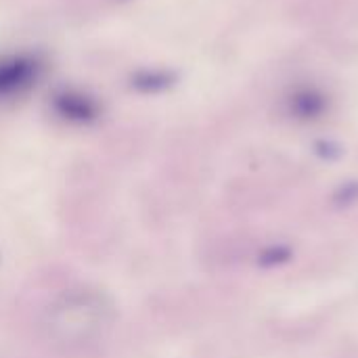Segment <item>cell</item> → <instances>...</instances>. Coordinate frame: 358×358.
I'll use <instances>...</instances> for the list:
<instances>
[{"mask_svg": "<svg viewBox=\"0 0 358 358\" xmlns=\"http://www.w3.org/2000/svg\"><path fill=\"white\" fill-rule=\"evenodd\" d=\"M61 103L65 105V111L67 113H76V115H88L92 111V105L88 101H84L82 96H71V94H65L61 99Z\"/></svg>", "mask_w": 358, "mask_h": 358, "instance_id": "3957f363", "label": "cell"}, {"mask_svg": "<svg viewBox=\"0 0 358 358\" xmlns=\"http://www.w3.org/2000/svg\"><path fill=\"white\" fill-rule=\"evenodd\" d=\"M107 306L96 296H71L52 313V329L63 340L82 342L101 331L105 325Z\"/></svg>", "mask_w": 358, "mask_h": 358, "instance_id": "6da1fadb", "label": "cell"}, {"mask_svg": "<svg viewBox=\"0 0 358 358\" xmlns=\"http://www.w3.org/2000/svg\"><path fill=\"white\" fill-rule=\"evenodd\" d=\"M40 61L31 55H13L0 59V99L19 96L29 90L40 76Z\"/></svg>", "mask_w": 358, "mask_h": 358, "instance_id": "7a4b0ae2", "label": "cell"}]
</instances>
